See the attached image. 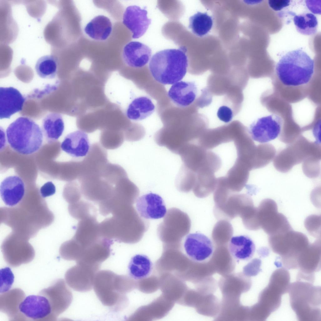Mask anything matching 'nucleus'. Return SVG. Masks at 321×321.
Returning <instances> with one entry per match:
<instances>
[{"label": "nucleus", "instance_id": "obj_1", "mask_svg": "<svg viewBox=\"0 0 321 321\" xmlns=\"http://www.w3.org/2000/svg\"><path fill=\"white\" fill-rule=\"evenodd\" d=\"M183 47L160 51L152 57L149 69L154 79L163 85L181 81L187 72L188 60Z\"/></svg>", "mask_w": 321, "mask_h": 321}, {"label": "nucleus", "instance_id": "obj_2", "mask_svg": "<svg viewBox=\"0 0 321 321\" xmlns=\"http://www.w3.org/2000/svg\"><path fill=\"white\" fill-rule=\"evenodd\" d=\"M314 71L313 60L300 49L287 52L279 60L276 71L280 81L285 85L297 87L308 83Z\"/></svg>", "mask_w": 321, "mask_h": 321}, {"label": "nucleus", "instance_id": "obj_3", "mask_svg": "<svg viewBox=\"0 0 321 321\" xmlns=\"http://www.w3.org/2000/svg\"><path fill=\"white\" fill-rule=\"evenodd\" d=\"M6 134L10 147L22 155L37 152L43 142L42 129L32 119L26 117H19L12 123L6 129Z\"/></svg>", "mask_w": 321, "mask_h": 321}, {"label": "nucleus", "instance_id": "obj_4", "mask_svg": "<svg viewBox=\"0 0 321 321\" xmlns=\"http://www.w3.org/2000/svg\"><path fill=\"white\" fill-rule=\"evenodd\" d=\"M128 277L108 270L98 271L93 288L98 298L104 306L115 311L123 308L124 294L128 290Z\"/></svg>", "mask_w": 321, "mask_h": 321}, {"label": "nucleus", "instance_id": "obj_5", "mask_svg": "<svg viewBox=\"0 0 321 321\" xmlns=\"http://www.w3.org/2000/svg\"><path fill=\"white\" fill-rule=\"evenodd\" d=\"M320 287L310 283L297 282L290 284L291 307L300 320H312L321 318Z\"/></svg>", "mask_w": 321, "mask_h": 321}, {"label": "nucleus", "instance_id": "obj_6", "mask_svg": "<svg viewBox=\"0 0 321 321\" xmlns=\"http://www.w3.org/2000/svg\"><path fill=\"white\" fill-rule=\"evenodd\" d=\"M134 210L130 205H124L115 210L113 216L99 224V230L103 237L119 242H134Z\"/></svg>", "mask_w": 321, "mask_h": 321}, {"label": "nucleus", "instance_id": "obj_7", "mask_svg": "<svg viewBox=\"0 0 321 321\" xmlns=\"http://www.w3.org/2000/svg\"><path fill=\"white\" fill-rule=\"evenodd\" d=\"M269 241L272 250L280 255L286 263L297 262L300 254L309 244L305 235L292 229L269 236Z\"/></svg>", "mask_w": 321, "mask_h": 321}, {"label": "nucleus", "instance_id": "obj_8", "mask_svg": "<svg viewBox=\"0 0 321 321\" xmlns=\"http://www.w3.org/2000/svg\"><path fill=\"white\" fill-rule=\"evenodd\" d=\"M257 211L258 218L260 228L269 236L292 229L286 218L278 213L277 205L272 200H263Z\"/></svg>", "mask_w": 321, "mask_h": 321}, {"label": "nucleus", "instance_id": "obj_9", "mask_svg": "<svg viewBox=\"0 0 321 321\" xmlns=\"http://www.w3.org/2000/svg\"><path fill=\"white\" fill-rule=\"evenodd\" d=\"M63 279H59L39 292V294L48 299L50 305L51 313L49 320H56L59 315L68 308L72 302V294Z\"/></svg>", "mask_w": 321, "mask_h": 321}, {"label": "nucleus", "instance_id": "obj_10", "mask_svg": "<svg viewBox=\"0 0 321 321\" xmlns=\"http://www.w3.org/2000/svg\"><path fill=\"white\" fill-rule=\"evenodd\" d=\"M100 266V264L76 263V265L66 272L65 281L70 287L76 291L81 292L90 291L93 288L95 277Z\"/></svg>", "mask_w": 321, "mask_h": 321}, {"label": "nucleus", "instance_id": "obj_11", "mask_svg": "<svg viewBox=\"0 0 321 321\" xmlns=\"http://www.w3.org/2000/svg\"><path fill=\"white\" fill-rule=\"evenodd\" d=\"M112 197L99 206L100 214L106 216L124 205H130L138 195L139 190L128 177L122 179L116 185Z\"/></svg>", "mask_w": 321, "mask_h": 321}, {"label": "nucleus", "instance_id": "obj_12", "mask_svg": "<svg viewBox=\"0 0 321 321\" xmlns=\"http://www.w3.org/2000/svg\"><path fill=\"white\" fill-rule=\"evenodd\" d=\"M283 120L279 115L272 114L258 118L250 126L248 133L252 139L261 143L277 138L282 129Z\"/></svg>", "mask_w": 321, "mask_h": 321}, {"label": "nucleus", "instance_id": "obj_13", "mask_svg": "<svg viewBox=\"0 0 321 321\" xmlns=\"http://www.w3.org/2000/svg\"><path fill=\"white\" fill-rule=\"evenodd\" d=\"M184 248L188 257L198 263H204L212 258L214 251L211 240L200 233L189 234L186 237Z\"/></svg>", "mask_w": 321, "mask_h": 321}, {"label": "nucleus", "instance_id": "obj_14", "mask_svg": "<svg viewBox=\"0 0 321 321\" xmlns=\"http://www.w3.org/2000/svg\"><path fill=\"white\" fill-rule=\"evenodd\" d=\"M19 308L27 320L48 321L51 313L48 300L45 296L39 294L25 297L20 303Z\"/></svg>", "mask_w": 321, "mask_h": 321}, {"label": "nucleus", "instance_id": "obj_15", "mask_svg": "<svg viewBox=\"0 0 321 321\" xmlns=\"http://www.w3.org/2000/svg\"><path fill=\"white\" fill-rule=\"evenodd\" d=\"M147 11L136 5L128 7L124 13L123 24L131 31L133 39H138L146 32L151 22Z\"/></svg>", "mask_w": 321, "mask_h": 321}, {"label": "nucleus", "instance_id": "obj_16", "mask_svg": "<svg viewBox=\"0 0 321 321\" xmlns=\"http://www.w3.org/2000/svg\"><path fill=\"white\" fill-rule=\"evenodd\" d=\"M136 208L140 216L146 219L162 218L167 212L162 198L159 195L151 192L142 195L137 199Z\"/></svg>", "mask_w": 321, "mask_h": 321}, {"label": "nucleus", "instance_id": "obj_17", "mask_svg": "<svg viewBox=\"0 0 321 321\" xmlns=\"http://www.w3.org/2000/svg\"><path fill=\"white\" fill-rule=\"evenodd\" d=\"M25 297L24 292L14 288L0 294V310L8 316L10 321H26L20 312L19 307Z\"/></svg>", "mask_w": 321, "mask_h": 321}, {"label": "nucleus", "instance_id": "obj_18", "mask_svg": "<svg viewBox=\"0 0 321 321\" xmlns=\"http://www.w3.org/2000/svg\"><path fill=\"white\" fill-rule=\"evenodd\" d=\"M25 98L17 89L0 87V118H9L22 109Z\"/></svg>", "mask_w": 321, "mask_h": 321}, {"label": "nucleus", "instance_id": "obj_19", "mask_svg": "<svg viewBox=\"0 0 321 321\" xmlns=\"http://www.w3.org/2000/svg\"><path fill=\"white\" fill-rule=\"evenodd\" d=\"M151 54V50L148 46L138 41H133L125 45L122 55L124 62L128 66L140 68L148 63Z\"/></svg>", "mask_w": 321, "mask_h": 321}, {"label": "nucleus", "instance_id": "obj_20", "mask_svg": "<svg viewBox=\"0 0 321 321\" xmlns=\"http://www.w3.org/2000/svg\"><path fill=\"white\" fill-rule=\"evenodd\" d=\"M0 194L6 205L10 207L16 206L21 202L24 195L23 181L17 176L6 177L1 182Z\"/></svg>", "mask_w": 321, "mask_h": 321}, {"label": "nucleus", "instance_id": "obj_21", "mask_svg": "<svg viewBox=\"0 0 321 321\" xmlns=\"http://www.w3.org/2000/svg\"><path fill=\"white\" fill-rule=\"evenodd\" d=\"M197 89L194 82L180 81L172 84L168 96L176 106L185 108L191 104L195 100Z\"/></svg>", "mask_w": 321, "mask_h": 321}, {"label": "nucleus", "instance_id": "obj_22", "mask_svg": "<svg viewBox=\"0 0 321 321\" xmlns=\"http://www.w3.org/2000/svg\"><path fill=\"white\" fill-rule=\"evenodd\" d=\"M61 147L62 150L75 158L86 156L90 148L87 134L81 130L68 134L62 142Z\"/></svg>", "mask_w": 321, "mask_h": 321}, {"label": "nucleus", "instance_id": "obj_23", "mask_svg": "<svg viewBox=\"0 0 321 321\" xmlns=\"http://www.w3.org/2000/svg\"><path fill=\"white\" fill-rule=\"evenodd\" d=\"M228 250L231 256L238 261H247L255 253V247L252 240L246 235L232 237L228 245Z\"/></svg>", "mask_w": 321, "mask_h": 321}, {"label": "nucleus", "instance_id": "obj_24", "mask_svg": "<svg viewBox=\"0 0 321 321\" xmlns=\"http://www.w3.org/2000/svg\"><path fill=\"white\" fill-rule=\"evenodd\" d=\"M320 240L309 244L300 254L298 259V268L300 272L312 274L318 271L320 264Z\"/></svg>", "mask_w": 321, "mask_h": 321}, {"label": "nucleus", "instance_id": "obj_25", "mask_svg": "<svg viewBox=\"0 0 321 321\" xmlns=\"http://www.w3.org/2000/svg\"><path fill=\"white\" fill-rule=\"evenodd\" d=\"M155 108V106L150 98L141 96L135 98L131 102L128 106L126 114L129 119L139 121L151 115Z\"/></svg>", "mask_w": 321, "mask_h": 321}, {"label": "nucleus", "instance_id": "obj_26", "mask_svg": "<svg viewBox=\"0 0 321 321\" xmlns=\"http://www.w3.org/2000/svg\"><path fill=\"white\" fill-rule=\"evenodd\" d=\"M112 25L107 17L99 15L92 19L86 26L84 32L94 39L103 41L106 40L111 34Z\"/></svg>", "mask_w": 321, "mask_h": 321}, {"label": "nucleus", "instance_id": "obj_27", "mask_svg": "<svg viewBox=\"0 0 321 321\" xmlns=\"http://www.w3.org/2000/svg\"><path fill=\"white\" fill-rule=\"evenodd\" d=\"M64 129V122L60 114L50 113L43 120L42 130L43 135L49 142L57 140L62 135Z\"/></svg>", "mask_w": 321, "mask_h": 321}, {"label": "nucleus", "instance_id": "obj_28", "mask_svg": "<svg viewBox=\"0 0 321 321\" xmlns=\"http://www.w3.org/2000/svg\"><path fill=\"white\" fill-rule=\"evenodd\" d=\"M153 264L147 255L137 254L132 257L128 266L129 277L135 280L145 279L150 274Z\"/></svg>", "mask_w": 321, "mask_h": 321}, {"label": "nucleus", "instance_id": "obj_29", "mask_svg": "<svg viewBox=\"0 0 321 321\" xmlns=\"http://www.w3.org/2000/svg\"><path fill=\"white\" fill-rule=\"evenodd\" d=\"M58 64V60L55 56L47 55L38 60L35 69L37 74L41 78L52 79L56 76Z\"/></svg>", "mask_w": 321, "mask_h": 321}, {"label": "nucleus", "instance_id": "obj_30", "mask_svg": "<svg viewBox=\"0 0 321 321\" xmlns=\"http://www.w3.org/2000/svg\"><path fill=\"white\" fill-rule=\"evenodd\" d=\"M213 24L211 16L206 13L198 12L190 17L189 28L196 35L202 37L209 32Z\"/></svg>", "mask_w": 321, "mask_h": 321}, {"label": "nucleus", "instance_id": "obj_31", "mask_svg": "<svg viewBox=\"0 0 321 321\" xmlns=\"http://www.w3.org/2000/svg\"><path fill=\"white\" fill-rule=\"evenodd\" d=\"M293 22L297 31L304 35H311L317 32L318 22L316 17L310 13L295 15Z\"/></svg>", "mask_w": 321, "mask_h": 321}, {"label": "nucleus", "instance_id": "obj_32", "mask_svg": "<svg viewBox=\"0 0 321 321\" xmlns=\"http://www.w3.org/2000/svg\"><path fill=\"white\" fill-rule=\"evenodd\" d=\"M71 214L80 220L90 216H97V209L91 203L81 199L71 205Z\"/></svg>", "mask_w": 321, "mask_h": 321}, {"label": "nucleus", "instance_id": "obj_33", "mask_svg": "<svg viewBox=\"0 0 321 321\" xmlns=\"http://www.w3.org/2000/svg\"><path fill=\"white\" fill-rule=\"evenodd\" d=\"M0 293L10 290L14 282V276L11 269L6 267L0 269Z\"/></svg>", "mask_w": 321, "mask_h": 321}, {"label": "nucleus", "instance_id": "obj_34", "mask_svg": "<svg viewBox=\"0 0 321 321\" xmlns=\"http://www.w3.org/2000/svg\"><path fill=\"white\" fill-rule=\"evenodd\" d=\"M217 116L221 121L228 123L232 120L233 113L232 110L229 107L223 105L220 107L217 112Z\"/></svg>", "mask_w": 321, "mask_h": 321}, {"label": "nucleus", "instance_id": "obj_35", "mask_svg": "<svg viewBox=\"0 0 321 321\" xmlns=\"http://www.w3.org/2000/svg\"><path fill=\"white\" fill-rule=\"evenodd\" d=\"M56 192L55 187L52 182H48L45 183L40 188V193L43 198L54 195Z\"/></svg>", "mask_w": 321, "mask_h": 321}, {"label": "nucleus", "instance_id": "obj_36", "mask_svg": "<svg viewBox=\"0 0 321 321\" xmlns=\"http://www.w3.org/2000/svg\"><path fill=\"white\" fill-rule=\"evenodd\" d=\"M290 1L288 0H269L268 4L273 10L278 11L290 5Z\"/></svg>", "mask_w": 321, "mask_h": 321}]
</instances>
